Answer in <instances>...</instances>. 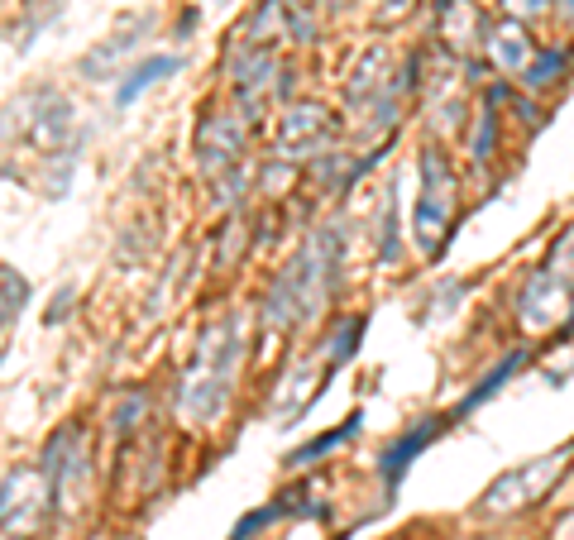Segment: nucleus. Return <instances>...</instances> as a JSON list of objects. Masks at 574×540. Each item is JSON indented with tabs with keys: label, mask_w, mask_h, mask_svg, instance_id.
Instances as JSON below:
<instances>
[{
	"label": "nucleus",
	"mask_w": 574,
	"mask_h": 540,
	"mask_svg": "<svg viewBox=\"0 0 574 540\" xmlns=\"http://www.w3.org/2000/svg\"><path fill=\"white\" fill-rule=\"evenodd\" d=\"M522 364H527V354H522V349H517V354H508V359H503V364L493 368V373H488L484 383H479V388L469 392V397H464V402H460V407H455V411H450V416H469V411H474V407H484L488 397H493V392L503 388V383H508V378H512V373H517V368H522Z\"/></svg>",
	"instance_id": "obj_2"
},
{
	"label": "nucleus",
	"mask_w": 574,
	"mask_h": 540,
	"mask_svg": "<svg viewBox=\"0 0 574 540\" xmlns=\"http://www.w3.org/2000/svg\"><path fill=\"white\" fill-rule=\"evenodd\" d=\"M560 63H565L560 53H546V58L527 72V82H531V87H546V82H551V72H560Z\"/></svg>",
	"instance_id": "obj_5"
},
{
	"label": "nucleus",
	"mask_w": 574,
	"mask_h": 540,
	"mask_svg": "<svg viewBox=\"0 0 574 540\" xmlns=\"http://www.w3.org/2000/svg\"><path fill=\"white\" fill-rule=\"evenodd\" d=\"M445 426H450V416H426L421 426H412L402 440H393V445L383 450V459H378V474H383V488H388V493L398 488L402 474L412 469V459H417V454L426 450V445H431V440H436Z\"/></svg>",
	"instance_id": "obj_1"
},
{
	"label": "nucleus",
	"mask_w": 574,
	"mask_h": 540,
	"mask_svg": "<svg viewBox=\"0 0 574 540\" xmlns=\"http://www.w3.org/2000/svg\"><path fill=\"white\" fill-rule=\"evenodd\" d=\"M354 431H359V416H350L345 426H335V431H326V435H316V440H311V445H302V450L292 454L287 464H297V469H302V464H316L321 454H331L335 445H345V440H350Z\"/></svg>",
	"instance_id": "obj_4"
},
{
	"label": "nucleus",
	"mask_w": 574,
	"mask_h": 540,
	"mask_svg": "<svg viewBox=\"0 0 574 540\" xmlns=\"http://www.w3.org/2000/svg\"><path fill=\"white\" fill-rule=\"evenodd\" d=\"M163 72H177V58H149V63L130 67V72H125V82H120V91H115V101H120V106H130L134 96L154 87V82L163 77Z\"/></svg>",
	"instance_id": "obj_3"
}]
</instances>
